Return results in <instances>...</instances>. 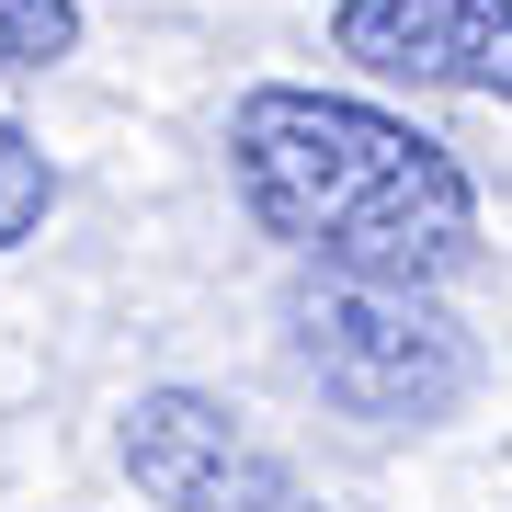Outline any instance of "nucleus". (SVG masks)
<instances>
[{"mask_svg": "<svg viewBox=\"0 0 512 512\" xmlns=\"http://www.w3.org/2000/svg\"><path fill=\"white\" fill-rule=\"evenodd\" d=\"M228 183L319 274H387V285H444L478 251V183L456 148L421 137L410 114L308 92V80H262L228 103Z\"/></svg>", "mask_w": 512, "mask_h": 512, "instance_id": "f257e3e1", "label": "nucleus"}, {"mask_svg": "<svg viewBox=\"0 0 512 512\" xmlns=\"http://www.w3.org/2000/svg\"><path fill=\"white\" fill-rule=\"evenodd\" d=\"M285 353L342 421L365 433H433L467 410L478 342L433 285H387V274H319L285 296Z\"/></svg>", "mask_w": 512, "mask_h": 512, "instance_id": "f03ea898", "label": "nucleus"}, {"mask_svg": "<svg viewBox=\"0 0 512 512\" xmlns=\"http://www.w3.org/2000/svg\"><path fill=\"white\" fill-rule=\"evenodd\" d=\"M114 444H126V478L160 512H319L308 478L205 387H137Z\"/></svg>", "mask_w": 512, "mask_h": 512, "instance_id": "7ed1b4c3", "label": "nucleus"}, {"mask_svg": "<svg viewBox=\"0 0 512 512\" xmlns=\"http://www.w3.org/2000/svg\"><path fill=\"white\" fill-rule=\"evenodd\" d=\"M330 46L410 92H478L512 103V0H342Z\"/></svg>", "mask_w": 512, "mask_h": 512, "instance_id": "20e7f679", "label": "nucleus"}, {"mask_svg": "<svg viewBox=\"0 0 512 512\" xmlns=\"http://www.w3.org/2000/svg\"><path fill=\"white\" fill-rule=\"evenodd\" d=\"M46 205H57V171H46V148L0 114V251H23V239L46 228Z\"/></svg>", "mask_w": 512, "mask_h": 512, "instance_id": "39448f33", "label": "nucleus"}, {"mask_svg": "<svg viewBox=\"0 0 512 512\" xmlns=\"http://www.w3.org/2000/svg\"><path fill=\"white\" fill-rule=\"evenodd\" d=\"M69 46H80V0H0V80L57 69Z\"/></svg>", "mask_w": 512, "mask_h": 512, "instance_id": "423d86ee", "label": "nucleus"}]
</instances>
